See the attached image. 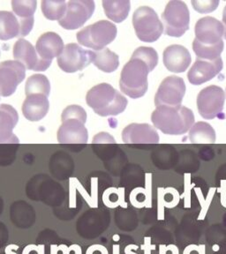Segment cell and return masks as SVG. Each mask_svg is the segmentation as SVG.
<instances>
[{
  "mask_svg": "<svg viewBox=\"0 0 226 254\" xmlns=\"http://www.w3.org/2000/svg\"><path fill=\"white\" fill-rule=\"evenodd\" d=\"M62 125L58 130V141L64 146L71 147H84L88 140V133L85 123L87 113L79 105L66 108L61 116Z\"/></svg>",
  "mask_w": 226,
  "mask_h": 254,
  "instance_id": "6da1fadb",
  "label": "cell"
},
{
  "mask_svg": "<svg viewBox=\"0 0 226 254\" xmlns=\"http://www.w3.org/2000/svg\"><path fill=\"white\" fill-rule=\"evenodd\" d=\"M154 127L168 135H182L195 123V115L190 109L179 106H159L151 115Z\"/></svg>",
  "mask_w": 226,
  "mask_h": 254,
  "instance_id": "7a4b0ae2",
  "label": "cell"
},
{
  "mask_svg": "<svg viewBox=\"0 0 226 254\" xmlns=\"http://www.w3.org/2000/svg\"><path fill=\"white\" fill-rule=\"evenodd\" d=\"M86 103L101 117L119 115L127 106V99L111 85L101 83L92 87L86 95Z\"/></svg>",
  "mask_w": 226,
  "mask_h": 254,
  "instance_id": "3957f363",
  "label": "cell"
},
{
  "mask_svg": "<svg viewBox=\"0 0 226 254\" xmlns=\"http://www.w3.org/2000/svg\"><path fill=\"white\" fill-rule=\"evenodd\" d=\"M151 71L150 66L143 60L132 56L120 74L119 87L121 91L133 99L143 97L148 91V74Z\"/></svg>",
  "mask_w": 226,
  "mask_h": 254,
  "instance_id": "277c9868",
  "label": "cell"
},
{
  "mask_svg": "<svg viewBox=\"0 0 226 254\" xmlns=\"http://www.w3.org/2000/svg\"><path fill=\"white\" fill-rule=\"evenodd\" d=\"M117 34L118 29L115 24L108 20H99L79 30L76 36L79 44L98 52L111 44L117 37Z\"/></svg>",
  "mask_w": 226,
  "mask_h": 254,
  "instance_id": "5b68a950",
  "label": "cell"
},
{
  "mask_svg": "<svg viewBox=\"0 0 226 254\" xmlns=\"http://www.w3.org/2000/svg\"><path fill=\"white\" fill-rule=\"evenodd\" d=\"M133 26L137 37L144 43H154L163 34L162 21L155 10L149 6H141L134 12Z\"/></svg>",
  "mask_w": 226,
  "mask_h": 254,
  "instance_id": "8992f818",
  "label": "cell"
},
{
  "mask_svg": "<svg viewBox=\"0 0 226 254\" xmlns=\"http://www.w3.org/2000/svg\"><path fill=\"white\" fill-rule=\"evenodd\" d=\"M162 19L167 36L180 37L189 29L190 12L183 1H170L163 11Z\"/></svg>",
  "mask_w": 226,
  "mask_h": 254,
  "instance_id": "52a82bcc",
  "label": "cell"
},
{
  "mask_svg": "<svg viewBox=\"0 0 226 254\" xmlns=\"http://www.w3.org/2000/svg\"><path fill=\"white\" fill-rule=\"evenodd\" d=\"M95 56V52L84 50L79 44H69L58 58V65L65 72L74 73L93 63Z\"/></svg>",
  "mask_w": 226,
  "mask_h": 254,
  "instance_id": "ba28073f",
  "label": "cell"
},
{
  "mask_svg": "<svg viewBox=\"0 0 226 254\" xmlns=\"http://www.w3.org/2000/svg\"><path fill=\"white\" fill-rule=\"evenodd\" d=\"M195 39L193 44L203 47H215L224 44L225 26L219 20L211 16L202 18L196 22Z\"/></svg>",
  "mask_w": 226,
  "mask_h": 254,
  "instance_id": "9c48e42d",
  "label": "cell"
},
{
  "mask_svg": "<svg viewBox=\"0 0 226 254\" xmlns=\"http://www.w3.org/2000/svg\"><path fill=\"white\" fill-rule=\"evenodd\" d=\"M226 94L222 87L209 86L203 88L197 96V108L200 115L205 119L218 118L224 110Z\"/></svg>",
  "mask_w": 226,
  "mask_h": 254,
  "instance_id": "30bf717a",
  "label": "cell"
},
{
  "mask_svg": "<svg viewBox=\"0 0 226 254\" xmlns=\"http://www.w3.org/2000/svg\"><path fill=\"white\" fill-rule=\"evenodd\" d=\"M95 4L92 0H72L68 3L67 12L59 24L68 30L81 28L91 18Z\"/></svg>",
  "mask_w": 226,
  "mask_h": 254,
  "instance_id": "8fae6325",
  "label": "cell"
},
{
  "mask_svg": "<svg viewBox=\"0 0 226 254\" xmlns=\"http://www.w3.org/2000/svg\"><path fill=\"white\" fill-rule=\"evenodd\" d=\"M185 93L186 84L184 79L178 76H169L159 86L155 96V106H179Z\"/></svg>",
  "mask_w": 226,
  "mask_h": 254,
  "instance_id": "7c38bea8",
  "label": "cell"
},
{
  "mask_svg": "<svg viewBox=\"0 0 226 254\" xmlns=\"http://www.w3.org/2000/svg\"><path fill=\"white\" fill-rule=\"evenodd\" d=\"M26 77V67L16 60L0 63V95L8 97L13 95L16 88Z\"/></svg>",
  "mask_w": 226,
  "mask_h": 254,
  "instance_id": "4fadbf2b",
  "label": "cell"
},
{
  "mask_svg": "<svg viewBox=\"0 0 226 254\" xmlns=\"http://www.w3.org/2000/svg\"><path fill=\"white\" fill-rule=\"evenodd\" d=\"M13 58L19 61L28 70L44 71L51 65V62H47L40 59L34 47L28 40L20 38L13 45Z\"/></svg>",
  "mask_w": 226,
  "mask_h": 254,
  "instance_id": "5bb4252c",
  "label": "cell"
},
{
  "mask_svg": "<svg viewBox=\"0 0 226 254\" xmlns=\"http://www.w3.org/2000/svg\"><path fill=\"white\" fill-rule=\"evenodd\" d=\"M224 63L221 58L215 60L196 59L187 73V79L192 85L198 86L210 81L222 71Z\"/></svg>",
  "mask_w": 226,
  "mask_h": 254,
  "instance_id": "9a60e30c",
  "label": "cell"
},
{
  "mask_svg": "<svg viewBox=\"0 0 226 254\" xmlns=\"http://www.w3.org/2000/svg\"><path fill=\"white\" fill-rule=\"evenodd\" d=\"M122 139L128 145H150L158 143L159 135L149 124H131L122 131Z\"/></svg>",
  "mask_w": 226,
  "mask_h": 254,
  "instance_id": "2e32d148",
  "label": "cell"
},
{
  "mask_svg": "<svg viewBox=\"0 0 226 254\" xmlns=\"http://www.w3.org/2000/svg\"><path fill=\"white\" fill-rule=\"evenodd\" d=\"M163 60L164 66L169 71L180 73L187 71L190 65L192 58L187 48L179 44H173L164 50Z\"/></svg>",
  "mask_w": 226,
  "mask_h": 254,
  "instance_id": "e0dca14e",
  "label": "cell"
},
{
  "mask_svg": "<svg viewBox=\"0 0 226 254\" xmlns=\"http://www.w3.org/2000/svg\"><path fill=\"white\" fill-rule=\"evenodd\" d=\"M64 42L57 33L47 32L40 36L36 44V50L40 59L52 63L59 58L64 50Z\"/></svg>",
  "mask_w": 226,
  "mask_h": 254,
  "instance_id": "ac0fdd59",
  "label": "cell"
},
{
  "mask_svg": "<svg viewBox=\"0 0 226 254\" xmlns=\"http://www.w3.org/2000/svg\"><path fill=\"white\" fill-rule=\"evenodd\" d=\"M18 121L19 115L14 108L8 104L0 105V144L19 143L12 131Z\"/></svg>",
  "mask_w": 226,
  "mask_h": 254,
  "instance_id": "d6986e66",
  "label": "cell"
},
{
  "mask_svg": "<svg viewBox=\"0 0 226 254\" xmlns=\"http://www.w3.org/2000/svg\"><path fill=\"white\" fill-rule=\"evenodd\" d=\"M37 2L36 0H13L12 7L13 13L20 20V37L28 36L34 27V13Z\"/></svg>",
  "mask_w": 226,
  "mask_h": 254,
  "instance_id": "ffe728a7",
  "label": "cell"
},
{
  "mask_svg": "<svg viewBox=\"0 0 226 254\" xmlns=\"http://www.w3.org/2000/svg\"><path fill=\"white\" fill-rule=\"evenodd\" d=\"M50 103L47 96L35 94L26 96L22 104V113L26 119L31 122H37L47 115Z\"/></svg>",
  "mask_w": 226,
  "mask_h": 254,
  "instance_id": "44dd1931",
  "label": "cell"
},
{
  "mask_svg": "<svg viewBox=\"0 0 226 254\" xmlns=\"http://www.w3.org/2000/svg\"><path fill=\"white\" fill-rule=\"evenodd\" d=\"M20 20L12 12L0 11V40H8L20 37Z\"/></svg>",
  "mask_w": 226,
  "mask_h": 254,
  "instance_id": "7402d4cb",
  "label": "cell"
},
{
  "mask_svg": "<svg viewBox=\"0 0 226 254\" xmlns=\"http://www.w3.org/2000/svg\"><path fill=\"white\" fill-rule=\"evenodd\" d=\"M103 6L105 15L116 23L126 20L131 9L129 0H104Z\"/></svg>",
  "mask_w": 226,
  "mask_h": 254,
  "instance_id": "603a6c76",
  "label": "cell"
},
{
  "mask_svg": "<svg viewBox=\"0 0 226 254\" xmlns=\"http://www.w3.org/2000/svg\"><path fill=\"white\" fill-rule=\"evenodd\" d=\"M95 59L93 61L94 65L104 72H113L119 65V56L115 52H111L107 48L102 51L95 52Z\"/></svg>",
  "mask_w": 226,
  "mask_h": 254,
  "instance_id": "cb8c5ba5",
  "label": "cell"
},
{
  "mask_svg": "<svg viewBox=\"0 0 226 254\" xmlns=\"http://www.w3.org/2000/svg\"><path fill=\"white\" fill-rule=\"evenodd\" d=\"M188 139L192 143H214L216 131L210 124L197 122L191 127Z\"/></svg>",
  "mask_w": 226,
  "mask_h": 254,
  "instance_id": "d4e9b609",
  "label": "cell"
},
{
  "mask_svg": "<svg viewBox=\"0 0 226 254\" xmlns=\"http://www.w3.org/2000/svg\"><path fill=\"white\" fill-rule=\"evenodd\" d=\"M25 92L26 96L40 94L48 97L51 92V83L46 76L43 74H34L27 79Z\"/></svg>",
  "mask_w": 226,
  "mask_h": 254,
  "instance_id": "484cf974",
  "label": "cell"
},
{
  "mask_svg": "<svg viewBox=\"0 0 226 254\" xmlns=\"http://www.w3.org/2000/svg\"><path fill=\"white\" fill-rule=\"evenodd\" d=\"M41 7H42V12L46 19L50 20H60L66 14L68 3L64 0H60V1L43 0L41 3Z\"/></svg>",
  "mask_w": 226,
  "mask_h": 254,
  "instance_id": "4316f807",
  "label": "cell"
},
{
  "mask_svg": "<svg viewBox=\"0 0 226 254\" xmlns=\"http://www.w3.org/2000/svg\"><path fill=\"white\" fill-rule=\"evenodd\" d=\"M133 57L139 58L143 60L145 63L150 66L151 71L155 69V66L158 64V55L153 48L151 47H139L135 50L133 53Z\"/></svg>",
  "mask_w": 226,
  "mask_h": 254,
  "instance_id": "83f0119b",
  "label": "cell"
},
{
  "mask_svg": "<svg viewBox=\"0 0 226 254\" xmlns=\"http://www.w3.org/2000/svg\"><path fill=\"white\" fill-rule=\"evenodd\" d=\"M195 11L200 13L214 12L219 7V0H194L191 2Z\"/></svg>",
  "mask_w": 226,
  "mask_h": 254,
  "instance_id": "f1b7e54d",
  "label": "cell"
},
{
  "mask_svg": "<svg viewBox=\"0 0 226 254\" xmlns=\"http://www.w3.org/2000/svg\"><path fill=\"white\" fill-rule=\"evenodd\" d=\"M196 192H197V194H198L199 200H200V203H201V205H202V211H201V213L199 214L198 218L197 219H198L199 221H202V220H204L205 217H206L207 213H208L209 207H210V205H211V199H212V197H213L214 191H212V193L211 192V193L209 194L206 200L203 199V195L201 193L200 189H196Z\"/></svg>",
  "mask_w": 226,
  "mask_h": 254,
  "instance_id": "f546056e",
  "label": "cell"
},
{
  "mask_svg": "<svg viewBox=\"0 0 226 254\" xmlns=\"http://www.w3.org/2000/svg\"><path fill=\"white\" fill-rule=\"evenodd\" d=\"M169 251H171L172 254H179V248L175 245H169V246L161 245L159 248V254H166L167 252Z\"/></svg>",
  "mask_w": 226,
  "mask_h": 254,
  "instance_id": "4dcf8cb0",
  "label": "cell"
},
{
  "mask_svg": "<svg viewBox=\"0 0 226 254\" xmlns=\"http://www.w3.org/2000/svg\"><path fill=\"white\" fill-rule=\"evenodd\" d=\"M87 254H107V251L103 246H93L87 250Z\"/></svg>",
  "mask_w": 226,
  "mask_h": 254,
  "instance_id": "1f68e13d",
  "label": "cell"
},
{
  "mask_svg": "<svg viewBox=\"0 0 226 254\" xmlns=\"http://www.w3.org/2000/svg\"><path fill=\"white\" fill-rule=\"evenodd\" d=\"M151 238H145V245L142 247L145 251V254H151V251L155 250V246L151 244Z\"/></svg>",
  "mask_w": 226,
  "mask_h": 254,
  "instance_id": "d6a6232c",
  "label": "cell"
},
{
  "mask_svg": "<svg viewBox=\"0 0 226 254\" xmlns=\"http://www.w3.org/2000/svg\"><path fill=\"white\" fill-rule=\"evenodd\" d=\"M197 250H198V246H196V245H190V246H187V247L185 248L183 254H194Z\"/></svg>",
  "mask_w": 226,
  "mask_h": 254,
  "instance_id": "836d02e7",
  "label": "cell"
},
{
  "mask_svg": "<svg viewBox=\"0 0 226 254\" xmlns=\"http://www.w3.org/2000/svg\"><path fill=\"white\" fill-rule=\"evenodd\" d=\"M199 254H206V246L204 245H200L199 246Z\"/></svg>",
  "mask_w": 226,
  "mask_h": 254,
  "instance_id": "e575fe53",
  "label": "cell"
},
{
  "mask_svg": "<svg viewBox=\"0 0 226 254\" xmlns=\"http://www.w3.org/2000/svg\"><path fill=\"white\" fill-rule=\"evenodd\" d=\"M223 22L225 25V29H226V5L224 8V12H223Z\"/></svg>",
  "mask_w": 226,
  "mask_h": 254,
  "instance_id": "d590c367",
  "label": "cell"
},
{
  "mask_svg": "<svg viewBox=\"0 0 226 254\" xmlns=\"http://www.w3.org/2000/svg\"><path fill=\"white\" fill-rule=\"evenodd\" d=\"M224 38L226 40V29H225V35H224Z\"/></svg>",
  "mask_w": 226,
  "mask_h": 254,
  "instance_id": "8d00e7d4",
  "label": "cell"
},
{
  "mask_svg": "<svg viewBox=\"0 0 226 254\" xmlns=\"http://www.w3.org/2000/svg\"><path fill=\"white\" fill-rule=\"evenodd\" d=\"M214 247H215V248H214L215 251L219 250V248H217V247H218V246H215Z\"/></svg>",
  "mask_w": 226,
  "mask_h": 254,
  "instance_id": "74e56055",
  "label": "cell"
},
{
  "mask_svg": "<svg viewBox=\"0 0 226 254\" xmlns=\"http://www.w3.org/2000/svg\"></svg>",
  "mask_w": 226,
  "mask_h": 254,
  "instance_id": "f35d334b",
  "label": "cell"
}]
</instances>
